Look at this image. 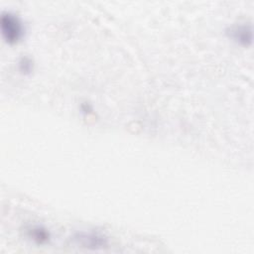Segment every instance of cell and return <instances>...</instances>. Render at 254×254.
<instances>
[{
  "label": "cell",
  "mask_w": 254,
  "mask_h": 254,
  "mask_svg": "<svg viewBox=\"0 0 254 254\" xmlns=\"http://www.w3.org/2000/svg\"><path fill=\"white\" fill-rule=\"evenodd\" d=\"M0 27L3 38L9 44H15L23 37V23L19 16L13 12L3 11L1 13Z\"/></svg>",
  "instance_id": "6da1fadb"
},
{
  "label": "cell",
  "mask_w": 254,
  "mask_h": 254,
  "mask_svg": "<svg viewBox=\"0 0 254 254\" xmlns=\"http://www.w3.org/2000/svg\"><path fill=\"white\" fill-rule=\"evenodd\" d=\"M72 241L79 247L87 249H103L108 245V238L99 232L81 231L72 236Z\"/></svg>",
  "instance_id": "7a4b0ae2"
},
{
  "label": "cell",
  "mask_w": 254,
  "mask_h": 254,
  "mask_svg": "<svg viewBox=\"0 0 254 254\" xmlns=\"http://www.w3.org/2000/svg\"><path fill=\"white\" fill-rule=\"evenodd\" d=\"M228 36L235 42L247 46L252 42V28L250 24L239 23L230 26L227 29Z\"/></svg>",
  "instance_id": "3957f363"
},
{
  "label": "cell",
  "mask_w": 254,
  "mask_h": 254,
  "mask_svg": "<svg viewBox=\"0 0 254 254\" xmlns=\"http://www.w3.org/2000/svg\"><path fill=\"white\" fill-rule=\"evenodd\" d=\"M28 234L31 239H33L35 242L39 244L47 243L50 240V232L43 226L35 225L28 229Z\"/></svg>",
  "instance_id": "277c9868"
},
{
  "label": "cell",
  "mask_w": 254,
  "mask_h": 254,
  "mask_svg": "<svg viewBox=\"0 0 254 254\" xmlns=\"http://www.w3.org/2000/svg\"><path fill=\"white\" fill-rule=\"evenodd\" d=\"M19 67H20V70L25 73L30 72L33 68V63L31 61V59L27 58V57L22 58L19 62Z\"/></svg>",
  "instance_id": "5b68a950"
}]
</instances>
